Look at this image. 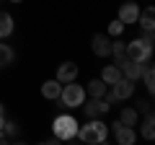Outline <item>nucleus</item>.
I'll use <instances>...</instances> for the list:
<instances>
[{
	"instance_id": "aec40b11",
	"label": "nucleus",
	"mask_w": 155,
	"mask_h": 145,
	"mask_svg": "<svg viewBox=\"0 0 155 145\" xmlns=\"http://www.w3.org/2000/svg\"><path fill=\"white\" fill-rule=\"evenodd\" d=\"M142 80H145V88L150 91V93H153L155 91V70H153V65H145V72H142Z\"/></svg>"
},
{
	"instance_id": "ddd939ff",
	"label": "nucleus",
	"mask_w": 155,
	"mask_h": 145,
	"mask_svg": "<svg viewBox=\"0 0 155 145\" xmlns=\"http://www.w3.org/2000/svg\"><path fill=\"white\" fill-rule=\"evenodd\" d=\"M116 122L127 124V127H137L140 112H137V109H132V106H127V109H122V114H119V119H116Z\"/></svg>"
},
{
	"instance_id": "6e6552de",
	"label": "nucleus",
	"mask_w": 155,
	"mask_h": 145,
	"mask_svg": "<svg viewBox=\"0 0 155 145\" xmlns=\"http://www.w3.org/2000/svg\"><path fill=\"white\" fill-rule=\"evenodd\" d=\"M114 86V91H111V96H114L116 101H124V99H129V96L134 93V80H129V78H119L116 83H111Z\"/></svg>"
},
{
	"instance_id": "7ed1b4c3",
	"label": "nucleus",
	"mask_w": 155,
	"mask_h": 145,
	"mask_svg": "<svg viewBox=\"0 0 155 145\" xmlns=\"http://www.w3.org/2000/svg\"><path fill=\"white\" fill-rule=\"evenodd\" d=\"M78 127H80V124L75 122V117H70V114H60V117L54 119V124H52V130H54V140H72V137H78Z\"/></svg>"
},
{
	"instance_id": "1a4fd4ad",
	"label": "nucleus",
	"mask_w": 155,
	"mask_h": 145,
	"mask_svg": "<svg viewBox=\"0 0 155 145\" xmlns=\"http://www.w3.org/2000/svg\"><path fill=\"white\" fill-rule=\"evenodd\" d=\"M137 16H140V5L137 3H124L119 8V21L127 26V23H137Z\"/></svg>"
},
{
	"instance_id": "f8f14e48",
	"label": "nucleus",
	"mask_w": 155,
	"mask_h": 145,
	"mask_svg": "<svg viewBox=\"0 0 155 145\" xmlns=\"http://www.w3.org/2000/svg\"><path fill=\"white\" fill-rule=\"evenodd\" d=\"M60 91H62V83H60L57 78L41 83V96H44V99H49V101H57V99H60Z\"/></svg>"
},
{
	"instance_id": "412c9836",
	"label": "nucleus",
	"mask_w": 155,
	"mask_h": 145,
	"mask_svg": "<svg viewBox=\"0 0 155 145\" xmlns=\"http://www.w3.org/2000/svg\"><path fill=\"white\" fill-rule=\"evenodd\" d=\"M124 47H127V44L122 42V36H116V42H111V55L116 57V62L124 57Z\"/></svg>"
},
{
	"instance_id": "2eb2a0df",
	"label": "nucleus",
	"mask_w": 155,
	"mask_h": 145,
	"mask_svg": "<svg viewBox=\"0 0 155 145\" xmlns=\"http://www.w3.org/2000/svg\"><path fill=\"white\" fill-rule=\"evenodd\" d=\"M119 78H122V70H119V65H106V67H104V72H101V80H104L106 86L116 83Z\"/></svg>"
},
{
	"instance_id": "c85d7f7f",
	"label": "nucleus",
	"mask_w": 155,
	"mask_h": 145,
	"mask_svg": "<svg viewBox=\"0 0 155 145\" xmlns=\"http://www.w3.org/2000/svg\"><path fill=\"white\" fill-rule=\"evenodd\" d=\"M8 3H23V0H8Z\"/></svg>"
},
{
	"instance_id": "6ab92c4d",
	"label": "nucleus",
	"mask_w": 155,
	"mask_h": 145,
	"mask_svg": "<svg viewBox=\"0 0 155 145\" xmlns=\"http://www.w3.org/2000/svg\"><path fill=\"white\" fill-rule=\"evenodd\" d=\"M142 137H145V140H153V137H155V119H153V112H147V117H145V122H142Z\"/></svg>"
},
{
	"instance_id": "9d476101",
	"label": "nucleus",
	"mask_w": 155,
	"mask_h": 145,
	"mask_svg": "<svg viewBox=\"0 0 155 145\" xmlns=\"http://www.w3.org/2000/svg\"><path fill=\"white\" fill-rule=\"evenodd\" d=\"M57 80H60V83L78 80V65L75 62H62V65L57 67Z\"/></svg>"
},
{
	"instance_id": "dca6fc26",
	"label": "nucleus",
	"mask_w": 155,
	"mask_h": 145,
	"mask_svg": "<svg viewBox=\"0 0 155 145\" xmlns=\"http://www.w3.org/2000/svg\"><path fill=\"white\" fill-rule=\"evenodd\" d=\"M137 21H140V26H142L145 31H153V26H155V11H153V5L145 8V11L137 16Z\"/></svg>"
},
{
	"instance_id": "f257e3e1",
	"label": "nucleus",
	"mask_w": 155,
	"mask_h": 145,
	"mask_svg": "<svg viewBox=\"0 0 155 145\" xmlns=\"http://www.w3.org/2000/svg\"><path fill=\"white\" fill-rule=\"evenodd\" d=\"M78 137L83 140V143H88V145H98V143H104V140L109 137V124L96 117V119H91L88 124L78 127Z\"/></svg>"
},
{
	"instance_id": "b1692460",
	"label": "nucleus",
	"mask_w": 155,
	"mask_h": 145,
	"mask_svg": "<svg viewBox=\"0 0 155 145\" xmlns=\"http://www.w3.org/2000/svg\"><path fill=\"white\" fill-rule=\"evenodd\" d=\"M140 39H142L145 44H150V47H153V42H155V36H153V31H145V36H140Z\"/></svg>"
},
{
	"instance_id": "423d86ee",
	"label": "nucleus",
	"mask_w": 155,
	"mask_h": 145,
	"mask_svg": "<svg viewBox=\"0 0 155 145\" xmlns=\"http://www.w3.org/2000/svg\"><path fill=\"white\" fill-rule=\"evenodd\" d=\"M80 106H83V112H85V117H88V119H96V117H101V114H106L111 109V104L106 99H91L88 104L83 101Z\"/></svg>"
},
{
	"instance_id": "a878e982",
	"label": "nucleus",
	"mask_w": 155,
	"mask_h": 145,
	"mask_svg": "<svg viewBox=\"0 0 155 145\" xmlns=\"http://www.w3.org/2000/svg\"><path fill=\"white\" fill-rule=\"evenodd\" d=\"M3 122H5V114H0V132H3Z\"/></svg>"
},
{
	"instance_id": "cd10ccee",
	"label": "nucleus",
	"mask_w": 155,
	"mask_h": 145,
	"mask_svg": "<svg viewBox=\"0 0 155 145\" xmlns=\"http://www.w3.org/2000/svg\"><path fill=\"white\" fill-rule=\"evenodd\" d=\"M0 114H5V106H3V104H0Z\"/></svg>"
},
{
	"instance_id": "5701e85b",
	"label": "nucleus",
	"mask_w": 155,
	"mask_h": 145,
	"mask_svg": "<svg viewBox=\"0 0 155 145\" xmlns=\"http://www.w3.org/2000/svg\"><path fill=\"white\" fill-rule=\"evenodd\" d=\"M109 34H111V36H122V34H124V23L119 21V18L111 21V23H109Z\"/></svg>"
},
{
	"instance_id": "bb28decb",
	"label": "nucleus",
	"mask_w": 155,
	"mask_h": 145,
	"mask_svg": "<svg viewBox=\"0 0 155 145\" xmlns=\"http://www.w3.org/2000/svg\"><path fill=\"white\" fill-rule=\"evenodd\" d=\"M0 143H8V137H5V135H3V132H0Z\"/></svg>"
},
{
	"instance_id": "f03ea898",
	"label": "nucleus",
	"mask_w": 155,
	"mask_h": 145,
	"mask_svg": "<svg viewBox=\"0 0 155 145\" xmlns=\"http://www.w3.org/2000/svg\"><path fill=\"white\" fill-rule=\"evenodd\" d=\"M60 101H62V109H78V106L85 101V88H83V86H78L75 80L62 83Z\"/></svg>"
},
{
	"instance_id": "a211bd4d",
	"label": "nucleus",
	"mask_w": 155,
	"mask_h": 145,
	"mask_svg": "<svg viewBox=\"0 0 155 145\" xmlns=\"http://www.w3.org/2000/svg\"><path fill=\"white\" fill-rule=\"evenodd\" d=\"M13 60H16V52H13V47H11V44H3V42H0V67L11 65Z\"/></svg>"
},
{
	"instance_id": "39448f33",
	"label": "nucleus",
	"mask_w": 155,
	"mask_h": 145,
	"mask_svg": "<svg viewBox=\"0 0 155 145\" xmlns=\"http://www.w3.org/2000/svg\"><path fill=\"white\" fill-rule=\"evenodd\" d=\"M147 62H150V60H147ZM147 62H137V60H129V57H122L116 65H119V70H122L124 78H129V80H140V78H142V72H145V65H147Z\"/></svg>"
},
{
	"instance_id": "9b49d317",
	"label": "nucleus",
	"mask_w": 155,
	"mask_h": 145,
	"mask_svg": "<svg viewBox=\"0 0 155 145\" xmlns=\"http://www.w3.org/2000/svg\"><path fill=\"white\" fill-rule=\"evenodd\" d=\"M91 49H93L96 57H109L111 55V42L106 36H101V34H96L93 42H91Z\"/></svg>"
},
{
	"instance_id": "393cba45",
	"label": "nucleus",
	"mask_w": 155,
	"mask_h": 145,
	"mask_svg": "<svg viewBox=\"0 0 155 145\" xmlns=\"http://www.w3.org/2000/svg\"><path fill=\"white\" fill-rule=\"evenodd\" d=\"M140 112H145V114H147V112H153V106H150V101H140Z\"/></svg>"
},
{
	"instance_id": "4be33fe9",
	"label": "nucleus",
	"mask_w": 155,
	"mask_h": 145,
	"mask_svg": "<svg viewBox=\"0 0 155 145\" xmlns=\"http://www.w3.org/2000/svg\"><path fill=\"white\" fill-rule=\"evenodd\" d=\"M3 135H5V137H16V135H18V124L5 119V122H3Z\"/></svg>"
},
{
	"instance_id": "f3484780",
	"label": "nucleus",
	"mask_w": 155,
	"mask_h": 145,
	"mask_svg": "<svg viewBox=\"0 0 155 145\" xmlns=\"http://www.w3.org/2000/svg\"><path fill=\"white\" fill-rule=\"evenodd\" d=\"M13 34V16L5 11H0V39H5Z\"/></svg>"
},
{
	"instance_id": "20e7f679",
	"label": "nucleus",
	"mask_w": 155,
	"mask_h": 145,
	"mask_svg": "<svg viewBox=\"0 0 155 145\" xmlns=\"http://www.w3.org/2000/svg\"><path fill=\"white\" fill-rule=\"evenodd\" d=\"M124 57H129V60H137V62H147L150 57H153V47L145 44L142 39H132L127 47H124Z\"/></svg>"
},
{
	"instance_id": "4468645a",
	"label": "nucleus",
	"mask_w": 155,
	"mask_h": 145,
	"mask_svg": "<svg viewBox=\"0 0 155 145\" xmlns=\"http://www.w3.org/2000/svg\"><path fill=\"white\" fill-rule=\"evenodd\" d=\"M85 93H91V99H104L106 96V83L101 78H93L88 83V88H85Z\"/></svg>"
},
{
	"instance_id": "0eeeda50",
	"label": "nucleus",
	"mask_w": 155,
	"mask_h": 145,
	"mask_svg": "<svg viewBox=\"0 0 155 145\" xmlns=\"http://www.w3.org/2000/svg\"><path fill=\"white\" fill-rule=\"evenodd\" d=\"M114 137L119 145H134L137 143V132H134V127H127V124L116 122L114 124Z\"/></svg>"
}]
</instances>
